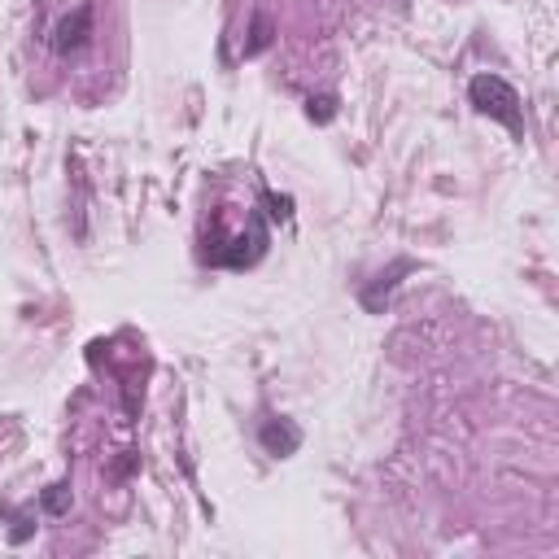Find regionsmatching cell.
Returning a JSON list of instances; mask_svg holds the SVG:
<instances>
[{
  "mask_svg": "<svg viewBox=\"0 0 559 559\" xmlns=\"http://www.w3.org/2000/svg\"><path fill=\"white\" fill-rule=\"evenodd\" d=\"M263 201H267V214H271V219H289V214H293V201L289 197H276V193H263Z\"/></svg>",
  "mask_w": 559,
  "mask_h": 559,
  "instance_id": "8",
  "label": "cell"
},
{
  "mask_svg": "<svg viewBox=\"0 0 559 559\" xmlns=\"http://www.w3.org/2000/svg\"><path fill=\"white\" fill-rule=\"evenodd\" d=\"M271 40H276V22H271L267 9H254V22H249V40H245V57L267 53Z\"/></svg>",
  "mask_w": 559,
  "mask_h": 559,
  "instance_id": "5",
  "label": "cell"
},
{
  "mask_svg": "<svg viewBox=\"0 0 559 559\" xmlns=\"http://www.w3.org/2000/svg\"><path fill=\"white\" fill-rule=\"evenodd\" d=\"M468 101L472 110L494 118V123H503L511 136H525V105H520V92L511 88L503 75H477L468 83Z\"/></svg>",
  "mask_w": 559,
  "mask_h": 559,
  "instance_id": "1",
  "label": "cell"
},
{
  "mask_svg": "<svg viewBox=\"0 0 559 559\" xmlns=\"http://www.w3.org/2000/svg\"><path fill=\"white\" fill-rule=\"evenodd\" d=\"M40 507L49 511V516H66V511H70V481L49 485V490H44V498H40Z\"/></svg>",
  "mask_w": 559,
  "mask_h": 559,
  "instance_id": "6",
  "label": "cell"
},
{
  "mask_svg": "<svg viewBox=\"0 0 559 559\" xmlns=\"http://www.w3.org/2000/svg\"><path fill=\"white\" fill-rule=\"evenodd\" d=\"M258 442H263L267 455L289 459V455H297V446H302V428H297L293 420H263V428H258Z\"/></svg>",
  "mask_w": 559,
  "mask_h": 559,
  "instance_id": "4",
  "label": "cell"
},
{
  "mask_svg": "<svg viewBox=\"0 0 559 559\" xmlns=\"http://www.w3.org/2000/svg\"><path fill=\"white\" fill-rule=\"evenodd\" d=\"M332 114H337V97H311L306 101V118H311V123H332Z\"/></svg>",
  "mask_w": 559,
  "mask_h": 559,
  "instance_id": "7",
  "label": "cell"
},
{
  "mask_svg": "<svg viewBox=\"0 0 559 559\" xmlns=\"http://www.w3.org/2000/svg\"><path fill=\"white\" fill-rule=\"evenodd\" d=\"M5 511H9V507H5ZM9 516H14V511H9ZM31 533H35V525H31V520H27V516H14V529H9V542H27Z\"/></svg>",
  "mask_w": 559,
  "mask_h": 559,
  "instance_id": "9",
  "label": "cell"
},
{
  "mask_svg": "<svg viewBox=\"0 0 559 559\" xmlns=\"http://www.w3.org/2000/svg\"><path fill=\"white\" fill-rule=\"evenodd\" d=\"M92 27H97V9L92 5H79L53 27V49L57 53H79L83 44L92 40Z\"/></svg>",
  "mask_w": 559,
  "mask_h": 559,
  "instance_id": "2",
  "label": "cell"
},
{
  "mask_svg": "<svg viewBox=\"0 0 559 559\" xmlns=\"http://www.w3.org/2000/svg\"><path fill=\"white\" fill-rule=\"evenodd\" d=\"M411 267H415L411 258H398V263L389 267V271H380V276H376L372 284H363V289H359V302H363L372 315H380V311L389 306V297H394L398 280H402V276H411Z\"/></svg>",
  "mask_w": 559,
  "mask_h": 559,
  "instance_id": "3",
  "label": "cell"
}]
</instances>
